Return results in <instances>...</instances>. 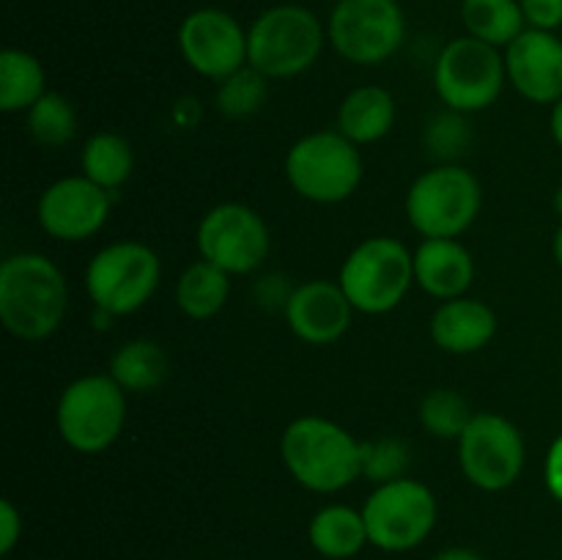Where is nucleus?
Wrapping results in <instances>:
<instances>
[{"label": "nucleus", "mask_w": 562, "mask_h": 560, "mask_svg": "<svg viewBox=\"0 0 562 560\" xmlns=\"http://www.w3.org/2000/svg\"><path fill=\"white\" fill-rule=\"evenodd\" d=\"M69 285L42 253H14L0 264V322L14 338L44 340L64 324Z\"/></svg>", "instance_id": "f257e3e1"}, {"label": "nucleus", "mask_w": 562, "mask_h": 560, "mask_svg": "<svg viewBox=\"0 0 562 560\" xmlns=\"http://www.w3.org/2000/svg\"><path fill=\"white\" fill-rule=\"evenodd\" d=\"M431 340L448 355H475L492 344L497 333V316L492 307L472 296H456L434 311Z\"/></svg>", "instance_id": "a211bd4d"}, {"label": "nucleus", "mask_w": 562, "mask_h": 560, "mask_svg": "<svg viewBox=\"0 0 562 560\" xmlns=\"http://www.w3.org/2000/svg\"><path fill=\"white\" fill-rule=\"evenodd\" d=\"M327 38L349 64L379 66L404 44V9L398 0H338L329 14Z\"/></svg>", "instance_id": "9d476101"}, {"label": "nucleus", "mask_w": 562, "mask_h": 560, "mask_svg": "<svg viewBox=\"0 0 562 560\" xmlns=\"http://www.w3.org/2000/svg\"><path fill=\"white\" fill-rule=\"evenodd\" d=\"M472 417H475V412H472L470 401L456 393L453 388L431 390L420 404L423 428L437 439H456L459 443Z\"/></svg>", "instance_id": "c85d7f7f"}, {"label": "nucleus", "mask_w": 562, "mask_h": 560, "mask_svg": "<svg viewBox=\"0 0 562 560\" xmlns=\"http://www.w3.org/2000/svg\"><path fill=\"white\" fill-rule=\"evenodd\" d=\"M338 283L355 311L382 316L409 294L415 283V253L393 236H373L346 256Z\"/></svg>", "instance_id": "39448f33"}, {"label": "nucleus", "mask_w": 562, "mask_h": 560, "mask_svg": "<svg viewBox=\"0 0 562 560\" xmlns=\"http://www.w3.org/2000/svg\"><path fill=\"white\" fill-rule=\"evenodd\" d=\"M527 27L558 31L562 27V0H519Z\"/></svg>", "instance_id": "2f4dec72"}, {"label": "nucleus", "mask_w": 562, "mask_h": 560, "mask_svg": "<svg viewBox=\"0 0 562 560\" xmlns=\"http://www.w3.org/2000/svg\"><path fill=\"white\" fill-rule=\"evenodd\" d=\"M483 190L472 170L456 163L437 165L412 181L406 217L423 239H456L481 214Z\"/></svg>", "instance_id": "20e7f679"}, {"label": "nucleus", "mask_w": 562, "mask_h": 560, "mask_svg": "<svg viewBox=\"0 0 562 560\" xmlns=\"http://www.w3.org/2000/svg\"><path fill=\"white\" fill-rule=\"evenodd\" d=\"M126 423V390L110 373L80 377L60 393L55 426L77 453H102L121 437Z\"/></svg>", "instance_id": "0eeeda50"}, {"label": "nucleus", "mask_w": 562, "mask_h": 560, "mask_svg": "<svg viewBox=\"0 0 562 560\" xmlns=\"http://www.w3.org/2000/svg\"><path fill=\"white\" fill-rule=\"evenodd\" d=\"M475 280L472 253L459 239H423L415 250V283L448 302L464 296Z\"/></svg>", "instance_id": "6ab92c4d"}, {"label": "nucleus", "mask_w": 562, "mask_h": 560, "mask_svg": "<svg viewBox=\"0 0 562 560\" xmlns=\"http://www.w3.org/2000/svg\"><path fill=\"white\" fill-rule=\"evenodd\" d=\"M267 97L269 77H263L261 71L247 64L217 82L214 104H217V110L225 119H250V115H256L267 104Z\"/></svg>", "instance_id": "bb28decb"}, {"label": "nucleus", "mask_w": 562, "mask_h": 560, "mask_svg": "<svg viewBox=\"0 0 562 560\" xmlns=\"http://www.w3.org/2000/svg\"><path fill=\"white\" fill-rule=\"evenodd\" d=\"M552 253H554V261H558V267L562 269V223H560V228L554 231V239H552Z\"/></svg>", "instance_id": "e433bc0d"}, {"label": "nucleus", "mask_w": 562, "mask_h": 560, "mask_svg": "<svg viewBox=\"0 0 562 560\" xmlns=\"http://www.w3.org/2000/svg\"><path fill=\"white\" fill-rule=\"evenodd\" d=\"M38 225L53 239L82 242L102 231L110 217V192L86 176H66L42 192L36 206Z\"/></svg>", "instance_id": "2eb2a0df"}, {"label": "nucleus", "mask_w": 562, "mask_h": 560, "mask_svg": "<svg viewBox=\"0 0 562 560\" xmlns=\"http://www.w3.org/2000/svg\"><path fill=\"white\" fill-rule=\"evenodd\" d=\"M428 148L439 157H456L459 152H464L470 146V130H467L464 113H453L450 110L448 115H439V119L431 121L428 126Z\"/></svg>", "instance_id": "7c9ffc66"}, {"label": "nucleus", "mask_w": 562, "mask_h": 560, "mask_svg": "<svg viewBox=\"0 0 562 560\" xmlns=\"http://www.w3.org/2000/svg\"><path fill=\"white\" fill-rule=\"evenodd\" d=\"M431 560H483V558L477 552H472V549L450 547V549H442L439 555H434Z\"/></svg>", "instance_id": "f704fd0d"}, {"label": "nucleus", "mask_w": 562, "mask_h": 560, "mask_svg": "<svg viewBox=\"0 0 562 560\" xmlns=\"http://www.w3.org/2000/svg\"><path fill=\"white\" fill-rule=\"evenodd\" d=\"M47 93V75L36 55L9 47L0 53V110L27 113Z\"/></svg>", "instance_id": "5701e85b"}, {"label": "nucleus", "mask_w": 562, "mask_h": 560, "mask_svg": "<svg viewBox=\"0 0 562 560\" xmlns=\"http://www.w3.org/2000/svg\"><path fill=\"white\" fill-rule=\"evenodd\" d=\"M80 168L86 179H91L102 190L113 192L132 179L135 152H132L126 137L115 135V132H97L82 146Z\"/></svg>", "instance_id": "a878e982"}, {"label": "nucleus", "mask_w": 562, "mask_h": 560, "mask_svg": "<svg viewBox=\"0 0 562 560\" xmlns=\"http://www.w3.org/2000/svg\"><path fill=\"white\" fill-rule=\"evenodd\" d=\"M505 71L527 102L554 104L562 99V38L527 27L505 47Z\"/></svg>", "instance_id": "dca6fc26"}, {"label": "nucleus", "mask_w": 562, "mask_h": 560, "mask_svg": "<svg viewBox=\"0 0 562 560\" xmlns=\"http://www.w3.org/2000/svg\"><path fill=\"white\" fill-rule=\"evenodd\" d=\"M176 42L187 66L214 82L247 66V27H241L234 14L214 5L190 11L181 20Z\"/></svg>", "instance_id": "4468645a"}, {"label": "nucleus", "mask_w": 562, "mask_h": 560, "mask_svg": "<svg viewBox=\"0 0 562 560\" xmlns=\"http://www.w3.org/2000/svg\"><path fill=\"white\" fill-rule=\"evenodd\" d=\"M324 42L327 27L307 5H269L247 27V64L269 80H289L316 64Z\"/></svg>", "instance_id": "7ed1b4c3"}, {"label": "nucleus", "mask_w": 562, "mask_h": 560, "mask_svg": "<svg viewBox=\"0 0 562 560\" xmlns=\"http://www.w3.org/2000/svg\"><path fill=\"white\" fill-rule=\"evenodd\" d=\"M543 478H547V489L558 503H562V434L552 443L547 453V464H543Z\"/></svg>", "instance_id": "72a5a7b5"}, {"label": "nucleus", "mask_w": 562, "mask_h": 560, "mask_svg": "<svg viewBox=\"0 0 562 560\" xmlns=\"http://www.w3.org/2000/svg\"><path fill=\"white\" fill-rule=\"evenodd\" d=\"M505 71L503 49L472 36L448 42L434 66V88L453 113H477L492 108L503 93Z\"/></svg>", "instance_id": "1a4fd4ad"}, {"label": "nucleus", "mask_w": 562, "mask_h": 560, "mask_svg": "<svg viewBox=\"0 0 562 560\" xmlns=\"http://www.w3.org/2000/svg\"><path fill=\"white\" fill-rule=\"evenodd\" d=\"M231 294V275L209 261H195L181 272L176 283V305L195 322L217 316Z\"/></svg>", "instance_id": "b1692460"}, {"label": "nucleus", "mask_w": 562, "mask_h": 560, "mask_svg": "<svg viewBox=\"0 0 562 560\" xmlns=\"http://www.w3.org/2000/svg\"><path fill=\"white\" fill-rule=\"evenodd\" d=\"M307 538L313 549L327 560H349L362 552L368 538V525L362 511L351 505H324L307 525Z\"/></svg>", "instance_id": "412c9836"}, {"label": "nucleus", "mask_w": 562, "mask_h": 560, "mask_svg": "<svg viewBox=\"0 0 562 560\" xmlns=\"http://www.w3.org/2000/svg\"><path fill=\"white\" fill-rule=\"evenodd\" d=\"M22 536V516L11 500H0V555L14 552Z\"/></svg>", "instance_id": "473e14b6"}, {"label": "nucleus", "mask_w": 562, "mask_h": 560, "mask_svg": "<svg viewBox=\"0 0 562 560\" xmlns=\"http://www.w3.org/2000/svg\"><path fill=\"white\" fill-rule=\"evenodd\" d=\"M461 22L467 36L497 49H505L527 31L519 0H461Z\"/></svg>", "instance_id": "393cba45"}, {"label": "nucleus", "mask_w": 562, "mask_h": 560, "mask_svg": "<svg viewBox=\"0 0 562 560\" xmlns=\"http://www.w3.org/2000/svg\"><path fill=\"white\" fill-rule=\"evenodd\" d=\"M360 445V439L338 423L305 415L285 426L280 456L300 486L316 494H333L362 478Z\"/></svg>", "instance_id": "f03ea898"}, {"label": "nucleus", "mask_w": 562, "mask_h": 560, "mask_svg": "<svg viewBox=\"0 0 562 560\" xmlns=\"http://www.w3.org/2000/svg\"><path fill=\"white\" fill-rule=\"evenodd\" d=\"M285 179L311 203L329 206L346 201L362 181L360 148L338 130L311 132L285 154Z\"/></svg>", "instance_id": "423d86ee"}, {"label": "nucleus", "mask_w": 562, "mask_h": 560, "mask_svg": "<svg viewBox=\"0 0 562 560\" xmlns=\"http://www.w3.org/2000/svg\"><path fill=\"white\" fill-rule=\"evenodd\" d=\"M525 437L508 417L477 412L459 437V464L467 481L483 492H503L525 470Z\"/></svg>", "instance_id": "f8f14e48"}, {"label": "nucleus", "mask_w": 562, "mask_h": 560, "mask_svg": "<svg viewBox=\"0 0 562 560\" xmlns=\"http://www.w3.org/2000/svg\"><path fill=\"white\" fill-rule=\"evenodd\" d=\"M368 538L382 552H409L431 536L439 503L426 483L415 478L382 483L362 505Z\"/></svg>", "instance_id": "9b49d317"}, {"label": "nucleus", "mask_w": 562, "mask_h": 560, "mask_svg": "<svg viewBox=\"0 0 562 560\" xmlns=\"http://www.w3.org/2000/svg\"><path fill=\"white\" fill-rule=\"evenodd\" d=\"M395 99L382 86H360L344 97L338 108V132L357 146L382 141L395 124Z\"/></svg>", "instance_id": "aec40b11"}, {"label": "nucleus", "mask_w": 562, "mask_h": 560, "mask_svg": "<svg viewBox=\"0 0 562 560\" xmlns=\"http://www.w3.org/2000/svg\"><path fill=\"white\" fill-rule=\"evenodd\" d=\"M406 467H409V448L401 439L382 437L360 445L362 478L376 486L406 478Z\"/></svg>", "instance_id": "c756f323"}, {"label": "nucleus", "mask_w": 562, "mask_h": 560, "mask_svg": "<svg viewBox=\"0 0 562 560\" xmlns=\"http://www.w3.org/2000/svg\"><path fill=\"white\" fill-rule=\"evenodd\" d=\"M549 130H552L554 143L562 148V99L552 104V119H549Z\"/></svg>", "instance_id": "c9c22d12"}, {"label": "nucleus", "mask_w": 562, "mask_h": 560, "mask_svg": "<svg viewBox=\"0 0 562 560\" xmlns=\"http://www.w3.org/2000/svg\"><path fill=\"white\" fill-rule=\"evenodd\" d=\"M162 267L159 256L143 242H113L88 261L86 291L97 311L130 316L157 291Z\"/></svg>", "instance_id": "6e6552de"}, {"label": "nucleus", "mask_w": 562, "mask_h": 560, "mask_svg": "<svg viewBox=\"0 0 562 560\" xmlns=\"http://www.w3.org/2000/svg\"><path fill=\"white\" fill-rule=\"evenodd\" d=\"M283 307L291 333L311 346H329L344 338L355 313L340 283L329 280H307L296 285Z\"/></svg>", "instance_id": "f3484780"}, {"label": "nucleus", "mask_w": 562, "mask_h": 560, "mask_svg": "<svg viewBox=\"0 0 562 560\" xmlns=\"http://www.w3.org/2000/svg\"><path fill=\"white\" fill-rule=\"evenodd\" d=\"M27 132L44 148H60L75 137L77 113L71 102L60 93L47 91L27 110Z\"/></svg>", "instance_id": "cd10ccee"}, {"label": "nucleus", "mask_w": 562, "mask_h": 560, "mask_svg": "<svg viewBox=\"0 0 562 560\" xmlns=\"http://www.w3.org/2000/svg\"><path fill=\"white\" fill-rule=\"evenodd\" d=\"M108 373L126 393H151L168 379V355L148 338L126 340L110 357Z\"/></svg>", "instance_id": "4be33fe9"}, {"label": "nucleus", "mask_w": 562, "mask_h": 560, "mask_svg": "<svg viewBox=\"0 0 562 560\" xmlns=\"http://www.w3.org/2000/svg\"><path fill=\"white\" fill-rule=\"evenodd\" d=\"M552 206H554V212H558L560 217H562V184L558 187V192H554V198H552Z\"/></svg>", "instance_id": "4c0bfd02"}, {"label": "nucleus", "mask_w": 562, "mask_h": 560, "mask_svg": "<svg viewBox=\"0 0 562 560\" xmlns=\"http://www.w3.org/2000/svg\"><path fill=\"white\" fill-rule=\"evenodd\" d=\"M198 253L228 275H250L269 256V228L256 209L245 203H217L198 223Z\"/></svg>", "instance_id": "ddd939ff"}]
</instances>
